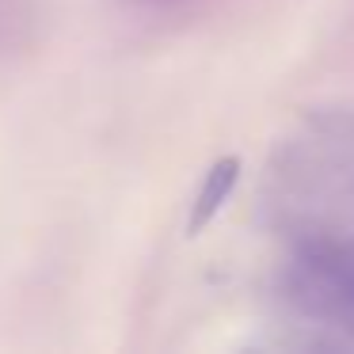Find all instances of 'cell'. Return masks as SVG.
<instances>
[{
	"label": "cell",
	"instance_id": "cell-1",
	"mask_svg": "<svg viewBox=\"0 0 354 354\" xmlns=\"http://www.w3.org/2000/svg\"><path fill=\"white\" fill-rule=\"evenodd\" d=\"M236 176H240V164L236 160H221L214 171H209L206 191H202V198H198V214H194V229H198L202 221H209V217H214V209L221 206V198L232 191Z\"/></svg>",
	"mask_w": 354,
	"mask_h": 354
}]
</instances>
